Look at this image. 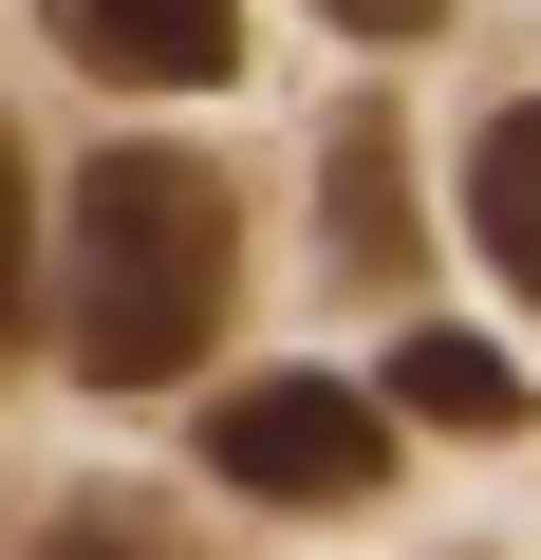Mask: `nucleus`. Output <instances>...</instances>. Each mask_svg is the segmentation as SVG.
Instances as JSON below:
<instances>
[{
  "mask_svg": "<svg viewBox=\"0 0 541 560\" xmlns=\"http://www.w3.org/2000/svg\"><path fill=\"white\" fill-rule=\"evenodd\" d=\"M224 300H243V206H224V168L205 150H94L75 168V261H57V355L94 374V393H168V374H205V337H224Z\"/></svg>",
  "mask_w": 541,
  "mask_h": 560,
  "instance_id": "obj_1",
  "label": "nucleus"
},
{
  "mask_svg": "<svg viewBox=\"0 0 541 560\" xmlns=\"http://www.w3.org/2000/svg\"><path fill=\"white\" fill-rule=\"evenodd\" d=\"M205 467H224L243 504L355 523V504L392 486V411H374V393H337V374H261V393H224V411H205Z\"/></svg>",
  "mask_w": 541,
  "mask_h": 560,
  "instance_id": "obj_2",
  "label": "nucleus"
},
{
  "mask_svg": "<svg viewBox=\"0 0 541 560\" xmlns=\"http://www.w3.org/2000/svg\"><path fill=\"white\" fill-rule=\"evenodd\" d=\"M38 38L113 94H224L243 75V0H38Z\"/></svg>",
  "mask_w": 541,
  "mask_h": 560,
  "instance_id": "obj_3",
  "label": "nucleus"
},
{
  "mask_svg": "<svg viewBox=\"0 0 541 560\" xmlns=\"http://www.w3.org/2000/svg\"><path fill=\"white\" fill-rule=\"evenodd\" d=\"M337 280L355 300L411 280V150H392V113H337Z\"/></svg>",
  "mask_w": 541,
  "mask_h": 560,
  "instance_id": "obj_4",
  "label": "nucleus"
},
{
  "mask_svg": "<svg viewBox=\"0 0 541 560\" xmlns=\"http://www.w3.org/2000/svg\"><path fill=\"white\" fill-rule=\"evenodd\" d=\"M467 243L504 261V300H541V94H504L467 131Z\"/></svg>",
  "mask_w": 541,
  "mask_h": 560,
  "instance_id": "obj_5",
  "label": "nucleus"
},
{
  "mask_svg": "<svg viewBox=\"0 0 541 560\" xmlns=\"http://www.w3.org/2000/svg\"><path fill=\"white\" fill-rule=\"evenodd\" d=\"M392 411H430V430H522V374L485 355V337H392V374H374Z\"/></svg>",
  "mask_w": 541,
  "mask_h": 560,
  "instance_id": "obj_6",
  "label": "nucleus"
},
{
  "mask_svg": "<svg viewBox=\"0 0 541 560\" xmlns=\"http://www.w3.org/2000/svg\"><path fill=\"white\" fill-rule=\"evenodd\" d=\"M20 560H187V523H168L150 486H57V504L20 523Z\"/></svg>",
  "mask_w": 541,
  "mask_h": 560,
  "instance_id": "obj_7",
  "label": "nucleus"
},
{
  "mask_svg": "<svg viewBox=\"0 0 541 560\" xmlns=\"http://www.w3.org/2000/svg\"><path fill=\"white\" fill-rule=\"evenodd\" d=\"M38 337V150H20V113H0V355Z\"/></svg>",
  "mask_w": 541,
  "mask_h": 560,
  "instance_id": "obj_8",
  "label": "nucleus"
},
{
  "mask_svg": "<svg viewBox=\"0 0 541 560\" xmlns=\"http://www.w3.org/2000/svg\"><path fill=\"white\" fill-rule=\"evenodd\" d=\"M318 20H355V38H430L448 0H318Z\"/></svg>",
  "mask_w": 541,
  "mask_h": 560,
  "instance_id": "obj_9",
  "label": "nucleus"
}]
</instances>
